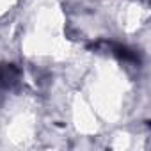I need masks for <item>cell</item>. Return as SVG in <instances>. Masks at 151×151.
I'll return each mask as SVG.
<instances>
[{
	"mask_svg": "<svg viewBox=\"0 0 151 151\" xmlns=\"http://www.w3.org/2000/svg\"><path fill=\"white\" fill-rule=\"evenodd\" d=\"M103 45L110 50V53L112 55H116L119 60H124V62H137L139 64V55L133 52V50H130L128 46H124V45H117V43H107V41H103Z\"/></svg>",
	"mask_w": 151,
	"mask_h": 151,
	"instance_id": "cell-2",
	"label": "cell"
},
{
	"mask_svg": "<svg viewBox=\"0 0 151 151\" xmlns=\"http://www.w3.org/2000/svg\"><path fill=\"white\" fill-rule=\"evenodd\" d=\"M22 73L18 66L9 64V62H0V93L2 91H11L18 86Z\"/></svg>",
	"mask_w": 151,
	"mask_h": 151,
	"instance_id": "cell-1",
	"label": "cell"
}]
</instances>
